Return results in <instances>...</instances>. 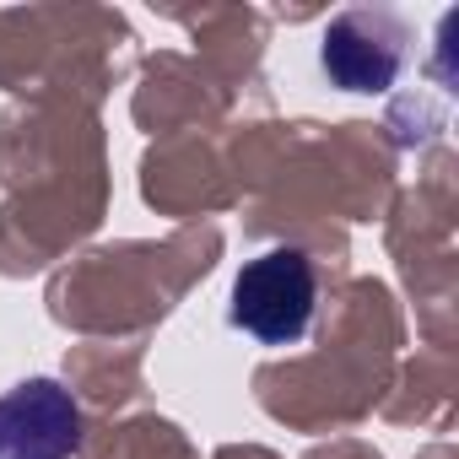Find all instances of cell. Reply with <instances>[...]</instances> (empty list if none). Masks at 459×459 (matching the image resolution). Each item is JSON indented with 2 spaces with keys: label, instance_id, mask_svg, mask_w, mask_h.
<instances>
[{
  "label": "cell",
  "instance_id": "obj_1",
  "mask_svg": "<svg viewBox=\"0 0 459 459\" xmlns=\"http://www.w3.org/2000/svg\"><path fill=\"white\" fill-rule=\"evenodd\" d=\"M314 298H319L314 265L298 249H271L238 271L233 303H227V325L244 330L260 346H292L308 335Z\"/></svg>",
  "mask_w": 459,
  "mask_h": 459
},
{
  "label": "cell",
  "instance_id": "obj_2",
  "mask_svg": "<svg viewBox=\"0 0 459 459\" xmlns=\"http://www.w3.org/2000/svg\"><path fill=\"white\" fill-rule=\"evenodd\" d=\"M82 443V411L65 384L28 378L0 394V459H71Z\"/></svg>",
  "mask_w": 459,
  "mask_h": 459
},
{
  "label": "cell",
  "instance_id": "obj_3",
  "mask_svg": "<svg viewBox=\"0 0 459 459\" xmlns=\"http://www.w3.org/2000/svg\"><path fill=\"white\" fill-rule=\"evenodd\" d=\"M319 65L346 92H384L400 76V28L384 12H346L330 22Z\"/></svg>",
  "mask_w": 459,
  "mask_h": 459
}]
</instances>
